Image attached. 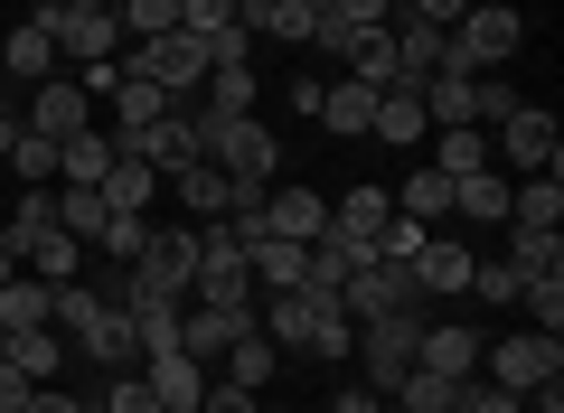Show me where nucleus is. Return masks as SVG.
<instances>
[{
    "label": "nucleus",
    "instance_id": "f257e3e1",
    "mask_svg": "<svg viewBox=\"0 0 564 413\" xmlns=\"http://www.w3.org/2000/svg\"><path fill=\"white\" fill-rule=\"evenodd\" d=\"M527 47V10H508V0H470L462 20L443 29V66L452 76H489V66H508Z\"/></svg>",
    "mask_w": 564,
    "mask_h": 413
},
{
    "label": "nucleus",
    "instance_id": "f03ea898",
    "mask_svg": "<svg viewBox=\"0 0 564 413\" xmlns=\"http://www.w3.org/2000/svg\"><path fill=\"white\" fill-rule=\"evenodd\" d=\"M188 113H198V104H188ZM198 151L217 160L236 188H273V178H282V141L263 132L254 113H198Z\"/></svg>",
    "mask_w": 564,
    "mask_h": 413
},
{
    "label": "nucleus",
    "instance_id": "7ed1b4c3",
    "mask_svg": "<svg viewBox=\"0 0 564 413\" xmlns=\"http://www.w3.org/2000/svg\"><path fill=\"white\" fill-rule=\"evenodd\" d=\"M489 170L499 178H564V132L545 104H518V113L489 132Z\"/></svg>",
    "mask_w": 564,
    "mask_h": 413
},
{
    "label": "nucleus",
    "instance_id": "20e7f679",
    "mask_svg": "<svg viewBox=\"0 0 564 413\" xmlns=\"http://www.w3.org/2000/svg\"><path fill=\"white\" fill-rule=\"evenodd\" d=\"M423 301H404V311H377V319H358V385H377V394H395V376L414 367V338H423Z\"/></svg>",
    "mask_w": 564,
    "mask_h": 413
},
{
    "label": "nucleus",
    "instance_id": "39448f33",
    "mask_svg": "<svg viewBox=\"0 0 564 413\" xmlns=\"http://www.w3.org/2000/svg\"><path fill=\"white\" fill-rule=\"evenodd\" d=\"M480 367H489L499 394H536V385L564 376V338L555 329H518V338H499V348H480Z\"/></svg>",
    "mask_w": 564,
    "mask_h": 413
},
{
    "label": "nucleus",
    "instance_id": "423d86ee",
    "mask_svg": "<svg viewBox=\"0 0 564 413\" xmlns=\"http://www.w3.org/2000/svg\"><path fill=\"white\" fill-rule=\"evenodd\" d=\"M188 301H217V311H254V273H245V244L217 226H198V282H188Z\"/></svg>",
    "mask_w": 564,
    "mask_h": 413
},
{
    "label": "nucleus",
    "instance_id": "0eeeda50",
    "mask_svg": "<svg viewBox=\"0 0 564 413\" xmlns=\"http://www.w3.org/2000/svg\"><path fill=\"white\" fill-rule=\"evenodd\" d=\"M66 348H76V367H95V376H122V367H141V338H132V311H113V301H104V311L85 319V329L66 338Z\"/></svg>",
    "mask_w": 564,
    "mask_h": 413
},
{
    "label": "nucleus",
    "instance_id": "6e6552de",
    "mask_svg": "<svg viewBox=\"0 0 564 413\" xmlns=\"http://www.w3.org/2000/svg\"><path fill=\"white\" fill-rule=\"evenodd\" d=\"M29 132H39V141H76L85 132V122H95V104H85V85L76 76H47V85H29Z\"/></svg>",
    "mask_w": 564,
    "mask_h": 413
},
{
    "label": "nucleus",
    "instance_id": "1a4fd4ad",
    "mask_svg": "<svg viewBox=\"0 0 564 413\" xmlns=\"http://www.w3.org/2000/svg\"><path fill=\"white\" fill-rule=\"evenodd\" d=\"M470 263H480V254H470L462 236H443V226H433V236H423V254H414V292H423V301H462V292H470Z\"/></svg>",
    "mask_w": 564,
    "mask_h": 413
},
{
    "label": "nucleus",
    "instance_id": "9d476101",
    "mask_svg": "<svg viewBox=\"0 0 564 413\" xmlns=\"http://www.w3.org/2000/svg\"><path fill=\"white\" fill-rule=\"evenodd\" d=\"M404 301H423L414 292V263H358L348 292H339V311L348 319H377V311H404Z\"/></svg>",
    "mask_w": 564,
    "mask_h": 413
},
{
    "label": "nucleus",
    "instance_id": "9b49d317",
    "mask_svg": "<svg viewBox=\"0 0 564 413\" xmlns=\"http://www.w3.org/2000/svg\"><path fill=\"white\" fill-rule=\"evenodd\" d=\"M254 329V311H217V301H180V348L198 357V367H217L236 338Z\"/></svg>",
    "mask_w": 564,
    "mask_h": 413
},
{
    "label": "nucleus",
    "instance_id": "f8f14e48",
    "mask_svg": "<svg viewBox=\"0 0 564 413\" xmlns=\"http://www.w3.org/2000/svg\"><path fill=\"white\" fill-rule=\"evenodd\" d=\"M263 236H282V244H321L329 236V207H321V188H263Z\"/></svg>",
    "mask_w": 564,
    "mask_h": 413
},
{
    "label": "nucleus",
    "instance_id": "ddd939ff",
    "mask_svg": "<svg viewBox=\"0 0 564 413\" xmlns=\"http://www.w3.org/2000/svg\"><path fill=\"white\" fill-rule=\"evenodd\" d=\"M480 348H489V338L470 329V319H423L414 367H433V376H480Z\"/></svg>",
    "mask_w": 564,
    "mask_h": 413
},
{
    "label": "nucleus",
    "instance_id": "4468645a",
    "mask_svg": "<svg viewBox=\"0 0 564 413\" xmlns=\"http://www.w3.org/2000/svg\"><path fill=\"white\" fill-rule=\"evenodd\" d=\"M0 357H10V367H20L29 385H57V376L76 367V348H66V329H57V319H39V329H10V338H0Z\"/></svg>",
    "mask_w": 564,
    "mask_h": 413
},
{
    "label": "nucleus",
    "instance_id": "2eb2a0df",
    "mask_svg": "<svg viewBox=\"0 0 564 413\" xmlns=\"http://www.w3.org/2000/svg\"><path fill=\"white\" fill-rule=\"evenodd\" d=\"M161 188H170V197H180V207H188V217H198V226H217V217H226V207H236V178H226V170H217V160H188V170H170V178H161Z\"/></svg>",
    "mask_w": 564,
    "mask_h": 413
},
{
    "label": "nucleus",
    "instance_id": "dca6fc26",
    "mask_svg": "<svg viewBox=\"0 0 564 413\" xmlns=\"http://www.w3.org/2000/svg\"><path fill=\"white\" fill-rule=\"evenodd\" d=\"M141 385L161 394V413H198V394H207V367L188 348H170V357H141Z\"/></svg>",
    "mask_w": 564,
    "mask_h": 413
},
{
    "label": "nucleus",
    "instance_id": "f3484780",
    "mask_svg": "<svg viewBox=\"0 0 564 413\" xmlns=\"http://www.w3.org/2000/svg\"><path fill=\"white\" fill-rule=\"evenodd\" d=\"M311 319H321V292H273V301H263V319H254V329L273 338L282 357H311Z\"/></svg>",
    "mask_w": 564,
    "mask_h": 413
},
{
    "label": "nucleus",
    "instance_id": "a211bd4d",
    "mask_svg": "<svg viewBox=\"0 0 564 413\" xmlns=\"http://www.w3.org/2000/svg\"><path fill=\"white\" fill-rule=\"evenodd\" d=\"M0 76H10V85H47V76H57V39H47L39 20H20L10 39H0Z\"/></svg>",
    "mask_w": 564,
    "mask_h": 413
},
{
    "label": "nucleus",
    "instance_id": "6ab92c4d",
    "mask_svg": "<svg viewBox=\"0 0 564 413\" xmlns=\"http://www.w3.org/2000/svg\"><path fill=\"white\" fill-rule=\"evenodd\" d=\"M423 132H433V122H423V95H414V85H386L377 113H367V141H395V151H414Z\"/></svg>",
    "mask_w": 564,
    "mask_h": 413
},
{
    "label": "nucleus",
    "instance_id": "aec40b11",
    "mask_svg": "<svg viewBox=\"0 0 564 413\" xmlns=\"http://www.w3.org/2000/svg\"><path fill=\"white\" fill-rule=\"evenodd\" d=\"M113 132H104V122H85V132L76 141H57V178H66V188H104V170H113Z\"/></svg>",
    "mask_w": 564,
    "mask_h": 413
},
{
    "label": "nucleus",
    "instance_id": "412c9836",
    "mask_svg": "<svg viewBox=\"0 0 564 413\" xmlns=\"http://www.w3.org/2000/svg\"><path fill=\"white\" fill-rule=\"evenodd\" d=\"M85 254H95V244H76L66 226H39V236L20 244V273H39V282H76V273H85Z\"/></svg>",
    "mask_w": 564,
    "mask_h": 413
},
{
    "label": "nucleus",
    "instance_id": "4be33fe9",
    "mask_svg": "<svg viewBox=\"0 0 564 413\" xmlns=\"http://www.w3.org/2000/svg\"><path fill=\"white\" fill-rule=\"evenodd\" d=\"M245 273H254V292H302V273H311V244H282V236H263V244H245Z\"/></svg>",
    "mask_w": 564,
    "mask_h": 413
},
{
    "label": "nucleus",
    "instance_id": "5701e85b",
    "mask_svg": "<svg viewBox=\"0 0 564 413\" xmlns=\"http://www.w3.org/2000/svg\"><path fill=\"white\" fill-rule=\"evenodd\" d=\"M104 207H113V217H151V207H161V170H151V160H113V170H104Z\"/></svg>",
    "mask_w": 564,
    "mask_h": 413
},
{
    "label": "nucleus",
    "instance_id": "b1692460",
    "mask_svg": "<svg viewBox=\"0 0 564 413\" xmlns=\"http://www.w3.org/2000/svg\"><path fill=\"white\" fill-rule=\"evenodd\" d=\"M395 217H414V226H443V217H452V178L433 170V160L395 178Z\"/></svg>",
    "mask_w": 564,
    "mask_h": 413
},
{
    "label": "nucleus",
    "instance_id": "393cba45",
    "mask_svg": "<svg viewBox=\"0 0 564 413\" xmlns=\"http://www.w3.org/2000/svg\"><path fill=\"white\" fill-rule=\"evenodd\" d=\"M423 76H443V29L395 20V85H423Z\"/></svg>",
    "mask_w": 564,
    "mask_h": 413
},
{
    "label": "nucleus",
    "instance_id": "a878e982",
    "mask_svg": "<svg viewBox=\"0 0 564 413\" xmlns=\"http://www.w3.org/2000/svg\"><path fill=\"white\" fill-rule=\"evenodd\" d=\"M273 367H282V348H273L263 329H245L236 348L217 357V376H226V385H245V394H263V385H273Z\"/></svg>",
    "mask_w": 564,
    "mask_h": 413
},
{
    "label": "nucleus",
    "instance_id": "bb28decb",
    "mask_svg": "<svg viewBox=\"0 0 564 413\" xmlns=\"http://www.w3.org/2000/svg\"><path fill=\"white\" fill-rule=\"evenodd\" d=\"M395 217V188H377V178H367V188H348V197H329V226H339V236H377V226Z\"/></svg>",
    "mask_w": 564,
    "mask_h": 413
},
{
    "label": "nucleus",
    "instance_id": "cd10ccee",
    "mask_svg": "<svg viewBox=\"0 0 564 413\" xmlns=\"http://www.w3.org/2000/svg\"><path fill=\"white\" fill-rule=\"evenodd\" d=\"M508 188H518V178H499V170H470V178H452V217H470V226H499V217H508Z\"/></svg>",
    "mask_w": 564,
    "mask_h": 413
},
{
    "label": "nucleus",
    "instance_id": "c85d7f7f",
    "mask_svg": "<svg viewBox=\"0 0 564 413\" xmlns=\"http://www.w3.org/2000/svg\"><path fill=\"white\" fill-rule=\"evenodd\" d=\"M423 141H433V170H443V178L489 170V132H480V122H452V132H423Z\"/></svg>",
    "mask_w": 564,
    "mask_h": 413
},
{
    "label": "nucleus",
    "instance_id": "c756f323",
    "mask_svg": "<svg viewBox=\"0 0 564 413\" xmlns=\"http://www.w3.org/2000/svg\"><path fill=\"white\" fill-rule=\"evenodd\" d=\"M47 301H57V282L10 273V282H0V338H10V329H39V319H47Z\"/></svg>",
    "mask_w": 564,
    "mask_h": 413
},
{
    "label": "nucleus",
    "instance_id": "7c9ffc66",
    "mask_svg": "<svg viewBox=\"0 0 564 413\" xmlns=\"http://www.w3.org/2000/svg\"><path fill=\"white\" fill-rule=\"evenodd\" d=\"M508 226H545V236H555L564 226V178H518V188H508Z\"/></svg>",
    "mask_w": 564,
    "mask_h": 413
},
{
    "label": "nucleus",
    "instance_id": "2f4dec72",
    "mask_svg": "<svg viewBox=\"0 0 564 413\" xmlns=\"http://www.w3.org/2000/svg\"><path fill=\"white\" fill-rule=\"evenodd\" d=\"M386 404H404V413H452V404H462V376L404 367V376H395V394H386Z\"/></svg>",
    "mask_w": 564,
    "mask_h": 413
},
{
    "label": "nucleus",
    "instance_id": "473e14b6",
    "mask_svg": "<svg viewBox=\"0 0 564 413\" xmlns=\"http://www.w3.org/2000/svg\"><path fill=\"white\" fill-rule=\"evenodd\" d=\"M367 113H377V85H358V76L321 85V122H329V132H358L367 141Z\"/></svg>",
    "mask_w": 564,
    "mask_h": 413
},
{
    "label": "nucleus",
    "instance_id": "72a5a7b5",
    "mask_svg": "<svg viewBox=\"0 0 564 413\" xmlns=\"http://www.w3.org/2000/svg\"><path fill=\"white\" fill-rule=\"evenodd\" d=\"M104 104H113V132H141V122H161V113H170V95H161L151 76H122Z\"/></svg>",
    "mask_w": 564,
    "mask_h": 413
},
{
    "label": "nucleus",
    "instance_id": "f704fd0d",
    "mask_svg": "<svg viewBox=\"0 0 564 413\" xmlns=\"http://www.w3.org/2000/svg\"><path fill=\"white\" fill-rule=\"evenodd\" d=\"M198 113H254V66H207Z\"/></svg>",
    "mask_w": 564,
    "mask_h": 413
},
{
    "label": "nucleus",
    "instance_id": "c9c22d12",
    "mask_svg": "<svg viewBox=\"0 0 564 413\" xmlns=\"http://www.w3.org/2000/svg\"><path fill=\"white\" fill-rule=\"evenodd\" d=\"M85 404H95V413H161V394L141 385V367H122V376H95Z\"/></svg>",
    "mask_w": 564,
    "mask_h": 413
},
{
    "label": "nucleus",
    "instance_id": "e433bc0d",
    "mask_svg": "<svg viewBox=\"0 0 564 413\" xmlns=\"http://www.w3.org/2000/svg\"><path fill=\"white\" fill-rule=\"evenodd\" d=\"M518 311H527V329H555L564 338V273H527L518 282Z\"/></svg>",
    "mask_w": 564,
    "mask_h": 413
},
{
    "label": "nucleus",
    "instance_id": "4c0bfd02",
    "mask_svg": "<svg viewBox=\"0 0 564 413\" xmlns=\"http://www.w3.org/2000/svg\"><path fill=\"white\" fill-rule=\"evenodd\" d=\"M104 217H113V207H104V188H57V226H66L76 244H95Z\"/></svg>",
    "mask_w": 564,
    "mask_h": 413
},
{
    "label": "nucleus",
    "instance_id": "58836bf2",
    "mask_svg": "<svg viewBox=\"0 0 564 413\" xmlns=\"http://www.w3.org/2000/svg\"><path fill=\"white\" fill-rule=\"evenodd\" d=\"M151 244V217H104V236H95V263L104 273H122V263Z\"/></svg>",
    "mask_w": 564,
    "mask_h": 413
},
{
    "label": "nucleus",
    "instance_id": "ea45409f",
    "mask_svg": "<svg viewBox=\"0 0 564 413\" xmlns=\"http://www.w3.org/2000/svg\"><path fill=\"white\" fill-rule=\"evenodd\" d=\"M348 76L386 95V85H395V29H367V39H358V57H348Z\"/></svg>",
    "mask_w": 564,
    "mask_h": 413
},
{
    "label": "nucleus",
    "instance_id": "a19ab883",
    "mask_svg": "<svg viewBox=\"0 0 564 413\" xmlns=\"http://www.w3.org/2000/svg\"><path fill=\"white\" fill-rule=\"evenodd\" d=\"M508 263H518V273H564V236H545V226H518V236H508Z\"/></svg>",
    "mask_w": 564,
    "mask_h": 413
},
{
    "label": "nucleus",
    "instance_id": "79ce46f5",
    "mask_svg": "<svg viewBox=\"0 0 564 413\" xmlns=\"http://www.w3.org/2000/svg\"><path fill=\"white\" fill-rule=\"evenodd\" d=\"M113 29L122 39H161V29H180V0H113Z\"/></svg>",
    "mask_w": 564,
    "mask_h": 413
},
{
    "label": "nucleus",
    "instance_id": "37998d69",
    "mask_svg": "<svg viewBox=\"0 0 564 413\" xmlns=\"http://www.w3.org/2000/svg\"><path fill=\"white\" fill-rule=\"evenodd\" d=\"M518 104H527V95H518V85L499 76V66H489V76H470V122H508Z\"/></svg>",
    "mask_w": 564,
    "mask_h": 413
},
{
    "label": "nucleus",
    "instance_id": "c03bdc74",
    "mask_svg": "<svg viewBox=\"0 0 564 413\" xmlns=\"http://www.w3.org/2000/svg\"><path fill=\"white\" fill-rule=\"evenodd\" d=\"M10 170H20V188H57V141L20 132V151H10Z\"/></svg>",
    "mask_w": 564,
    "mask_h": 413
},
{
    "label": "nucleus",
    "instance_id": "a18cd8bd",
    "mask_svg": "<svg viewBox=\"0 0 564 413\" xmlns=\"http://www.w3.org/2000/svg\"><path fill=\"white\" fill-rule=\"evenodd\" d=\"M358 348V319L339 311V301H321V319H311V357H348Z\"/></svg>",
    "mask_w": 564,
    "mask_h": 413
},
{
    "label": "nucleus",
    "instance_id": "49530a36",
    "mask_svg": "<svg viewBox=\"0 0 564 413\" xmlns=\"http://www.w3.org/2000/svg\"><path fill=\"white\" fill-rule=\"evenodd\" d=\"M245 20V0H180V29L188 39H217V29H236Z\"/></svg>",
    "mask_w": 564,
    "mask_h": 413
},
{
    "label": "nucleus",
    "instance_id": "de8ad7c7",
    "mask_svg": "<svg viewBox=\"0 0 564 413\" xmlns=\"http://www.w3.org/2000/svg\"><path fill=\"white\" fill-rule=\"evenodd\" d=\"M329 20H348V29H395L404 0H329Z\"/></svg>",
    "mask_w": 564,
    "mask_h": 413
},
{
    "label": "nucleus",
    "instance_id": "09e8293b",
    "mask_svg": "<svg viewBox=\"0 0 564 413\" xmlns=\"http://www.w3.org/2000/svg\"><path fill=\"white\" fill-rule=\"evenodd\" d=\"M462 413H527V394H499L489 376H462Z\"/></svg>",
    "mask_w": 564,
    "mask_h": 413
},
{
    "label": "nucleus",
    "instance_id": "8fccbe9b",
    "mask_svg": "<svg viewBox=\"0 0 564 413\" xmlns=\"http://www.w3.org/2000/svg\"><path fill=\"white\" fill-rule=\"evenodd\" d=\"M263 394H245V385H226V376H207V394H198V413H254Z\"/></svg>",
    "mask_w": 564,
    "mask_h": 413
},
{
    "label": "nucleus",
    "instance_id": "3c124183",
    "mask_svg": "<svg viewBox=\"0 0 564 413\" xmlns=\"http://www.w3.org/2000/svg\"><path fill=\"white\" fill-rule=\"evenodd\" d=\"M20 413H85V394H66V385H29Z\"/></svg>",
    "mask_w": 564,
    "mask_h": 413
},
{
    "label": "nucleus",
    "instance_id": "603ef678",
    "mask_svg": "<svg viewBox=\"0 0 564 413\" xmlns=\"http://www.w3.org/2000/svg\"><path fill=\"white\" fill-rule=\"evenodd\" d=\"M462 10H470V0H404V20H433V29H452Z\"/></svg>",
    "mask_w": 564,
    "mask_h": 413
},
{
    "label": "nucleus",
    "instance_id": "864d4df0",
    "mask_svg": "<svg viewBox=\"0 0 564 413\" xmlns=\"http://www.w3.org/2000/svg\"><path fill=\"white\" fill-rule=\"evenodd\" d=\"M377 404H386L377 385H339V394H329V413H377Z\"/></svg>",
    "mask_w": 564,
    "mask_h": 413
},
{
    "label": "nucleus",
    "instance_id": "5fc2aeb1",
    "mask_svg": "<svg viewBox=\"0 0 564 413\" xmlns=\"http://www.w3.org/2000/svg\"><path fill=\"white\" fill-rule=\"evenodd\" d=\"M20 404H29V376L10 367V357H0V413H20Z\"/></svg>",
    "mask_w": 564,
    "mask_h": 413
},
{
    "label": "nucleus",
    "instance_id": "6e6d98bb",
    "mask_svg": "<svg viewBox=\"0 0 564 413\" xmlns=\"http://www.w3.org/2000/svg\"><path fill=\"white\" fill-rule=\"evenodd\" d=\"M20 132H29V122H20V113H10V104H0V160L20 151Z\"/></svg>",
    "mask_w": 564,
    "mask_h": 413
},
{
    "label": "nucleus",
    "instance_id": "4d7b16f0",
    "mask_svg": "<svg viewBox=\"0 0 564 413\" xmlns=\"http://www.w3.org/2000/svg\"><path fill=\"white\" fill-rule=\"evenodd\" d=\"M66 10H113V0H66Z\"/></svg>",
    "mask_w": 564,
    "mask_h": 413
},
{
    "label": "nucleus",
    "instance_id": "13d9d810",
    "mask_svg": "<svg viewBox=\"0 0 564 413\" xmlns=\"http://www.w3.org/2000/svg\"><path fill=\"white\" fill-rule=\"evenodd\" d=\"M10 273H20V254H0V282H10Z\"/></svg>",
    "mask_w": 564,
    "mask_h": 413
},
{
    "label": "nucleus",
    "instance_id": "bf43d9fd",
    "mask_svg": "<svg viewBox=\"0 0 564 413\" xmlns=\"http://www.w3.org/2000/svg\"><path fill=\"white\" fill-rule=\"evenodd\" d=\"M254 413H292V404H254Z\"/></svg>",
    "mask_w": 564,
    "mask_h": 413
},
{
    "label": "nucleus",
    "instance_id": "052dcab7",
    "mask_svg": "<svg viewBox=\"0 0 564 413\" xmlns=\"http://www.w3.org/2000/svg\"><path fill=\"white\" fill-rule=\"evenodd\" d=\"M0 95H10V76H0Z\"/></svg>",
    "mask_w": 564,
    "mask_h": 413
}]
</instances>
